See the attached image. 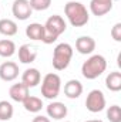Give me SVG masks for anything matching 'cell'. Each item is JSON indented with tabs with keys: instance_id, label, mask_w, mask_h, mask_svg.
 <instances>
[{
	"instance_id": "cell-1",
	"label": "cell",
	"mask_w": 121,
	"mask_h": 122,
	"mask_svg": "<svg viewBox=\"0 0 121 122\" xmlns=\"http://www.w3.org/2000/svg\"><path fill=\"white\" fill-rule=\"evenodd\" d=\"M64 14L73 27H83L90 20L87 7L80 1H68L64 6Z\"/></svg>"
},
{
	"instance_id": "cell-2",
	"label": "cell",
	"mask_w": 121,
	"mask_h": 122,
	"mask_svg": "<svg viewBox=\"0 0 121 122\" xmlns=\"http://www.w3.org/2000/svg\"><path fill=\"white\" fill-rule=\"evenodd\" d=\"M43 26H44V38H43L44 44H53L67 29L64 19L59 14L50 16Z\"/></svg>"
},
{
	"instance_id": "cell-3",
	"label": "cell",
	"mask_w": 121,
	"mask_h": 122,
	"mask_svg": "<svg viewBox=\"0 0 121 122\" xmlns=\"http://www.w3.org/2000/svg\"><path fill=\"white\" fill-rule=\"evenodd\" d=\"M107 70V60L101 54H94L81 65V74L87 80H95L98 78L104 71Z\"/></svg>"
},
{
	"instance_id": "cell-4",
	"label": "cell",
	"mask_w": 121,
	"mask_h": 122,
	"mask_svg": "<svg viewBox=\"0 0 121 122\" xmlns=\"http://www.w3.org/2000/svg\"><path fill=\"white\" fill-rule=\"evenodd\" d=\"M73 58V47L68 43H60L53 51V67L57 71H63L68 67Z\"/></svg>"
},
{
	"instance_id": "cell-5",
	"label": "cell",
	"mask_w": 121,
	"mask_h": 122,
	"mask_svg": "<svg viewBox=\"0 0 121 122\" xmlns=\"http://www.w3.org/2000/svg\"><path fill=\"white\" fill-rule=\"evenodd\" d=\"M61 90V78L56 72H49L41 81V95L47 99H56Z\"/></svg>"
},
{
	"instance_id": "cell-6",
	"label": "cell",
	"mask_w": 121,
	"mask_h": 122,
	"mask_svg": "<svg viewBox=\"0 0 121 122\" xmlns=\"http://www.w3.org/2000/svg\"><path fill=\"white\" fill-rule=\"evenodd\" d=\"M86 108L93 114L101 112L105 108V97H104L103 91L93 90L88 92V95L86 98Z\"/></svg>"
},
{
	"instance_id": "cell-7",
	"label": "cell",
	"mask_w": 121,
	"mask_h": 122,
	"mask_svg": "<svg viewBox=\"0 0 121 122\" xmlns=\"http://www.w3.org/2000/svg\"><path fill=\"white\" fill-rule=\"evenodd\" d=\"M11 13L17 20H27L33 13L29 0H14L11 6Z\"/></svg>"
},
{
	"instance_id": "cell-8",
	"label": "cell",
	"mask_w": 121,
	"mask_h": 122,
	"mask_svg": "<svg viewBox=\"0 0 121 122\" xmlns=\"http://www.w3.org/2000/svg\"><path fill=\"white\" fill-rule=\"evenodd\" d=\"M19 77V65L13 61H6L0 65V78L6 82L14 81Z\"/></svg>"
},
{
	"instance_id": "cell-9",
	"label": "cell",
	"mask_w": 121,
	"mask_h": 122,
	"mask_svg": "<svg viewBox=\"0 0 121 122\" xmlns=\"http://www.w3.org/2000/svg\"><path fill=\"white\" fill-rule=\"evenodd\" d=\"M46 111H47L49 118H53V119H56V121L64 119V118L67 117V112H68V111H67V107H66L63 102H59V101L50 102V104L47 105Z\"/></svg>"
},
{
	"instance_id": "cell-10",
	"label": "cell",
	"mask_w": 121,
	"mask_h": 122,
	"mask_svg": "<svg viewBox=\"0 0 121 122\" xmlns=\"http://www.w3.org/2000/svg\"><path fill=\"white\" fill-rule=\"evenodd\" d=\"M113 9V0H91L90 1V11L97 16H105L107 13H110Z\"/></svg>"
},
{
	"instance_id": "cell-11",
	"label": "cell",
	"mask_w": 121,
	"mask_h": 122,
	"mask_svg": "<svg viewBox=\"0 0 121 122\" xmlns=\"http://www.w3.org/2000/svg\"><path fill=\"white\" fill-rule=\"evenodd\" d=\"M76 50L80 54H91L95 50V40L90 36H81L76 40Z\"/></svg>"
},
{
	"instance_id": "cell-12",
	"label": "cell",
	"mask_w": 121,
	"mask_h": 122,
	"mask_svg": "<svg viewBox=\"0 0 121 122\" xmlns=\"http://www.w3.org/2000/svg\"><path fill=\"white\" fill-rule=\"evenodd\" d=\"M29 90H30V88H29L27 85H24L23 82L13 84V85L10 87V90H9V95H10V98H11L13 101H16V102H23V101L30 95Z\"/></svg>"
},
{
	"instance_id": "cell-13",
	"label": "cell",
	"mask_w": 121,
	"mask_h": 122,
	"mask_svg": "<svg viewBox=\"0 0 121 122\" xmlns=\"http://www.w3.org/2000/svg\"><path fill=\"white\" fill-rule=\"evenodd\" d=\"M41 81V74L37 68H27L23 75H22V82L24 85H27L29 88H34L40 84Z\"/></svg>"
},
{
	"instance_id": "cell-14",
	"label": "cell",
	"mask_w": 121,
	"mask_h": 122,
	"mask_svg": "<svg viewBox=\"0 0 121 122\" xmlns=\"http://www.w3.org/2000/svg\"><path fill=\"white\" fill-rule=\"evenodd\" d=\"M37 57V50L30 44H23L19 47V61L23 64H31Z\"/></svg>"
},
{
	"instance_id": "cell-15",
	"label": "cell",
	"mask_w": 121,
	"mask_h": 122,
	"mask_svg": "<svg viewBox=\"0 0 121 122\" xmlns=\"http://www.w3.org/2000/svg\"><path fill=\"white\" fill-rule=\"evenodd\" d=\"M83 94V84L78 80H70L64 85V95L70 99H76Z\"/></svg>"
},
{
	"instance_id": "cell-16",
	"label": "cell",
	"mask_w": 121,
	"mask_h": 122,
	"mask_svg": "<svg viewBox=\"0 0 121 122\" xmlns=\"http://www.w3.org/2000/svg\"><path fill=\"white\" fill-rule=\"evenodd\" d=\"M26 36L34 41H43L44 38V26L40 23H31L26 27Z\"/></svg>"
},
{
	"instance_id": "cell-17",
	"label": "cell",
	"mask_w": 121,
	"mask_h": 122,
	"mask_svg": "<svg viewBox=\"0 0 121 122\" xmlns=\"http://www.w3.org/2000/svg\"><path fill=\"white\" fill-rule=\"evenodd\" d=\"M23 107L27 112H31V114H37L41 111L43 108V101L38 98V97H33V95H29L24 101H23Z\"/></svg>"
},
{
	"instance_id": "cell-18",
	"label": "cell",
	"mask_w": 121,
	"mask_h": 122,
	"mask_svg": "<svg viewBox=\"0 0 121 122\" xmlns=\"http://www.w3.org/2000/svg\"><path fill=\"white\" fill-rule=\"evenodd\" d=\"M105 87L113 92H118L121 90V72L113 71L105 78Z\"/></svg>"
},
{
	"instance_id": "cell-19",
	"label": "cell",
	"mask_w": 121,
	"mask_h": 122,
	"mask_svg": "<svg viewBox=\"0 0 121 122\" xmlns=\"http://www.w3.org/2000/svg\"><path fill=\"white\" fill-rule=\"evenodd\" d=\"M17 23L10 20V19H0V34L3 36H7V37H11V36H16L17 34Z\"/></svg>"
},
{
	"instance_id": "cell-20",
	"label": "cell",
	"mask_w": 121,
	"mask_h": 122,
	"mask_svg": "<svg viewBox=\"0 0 121 122\" xmlns=\"http://www.w3.org/2000/svg\"><path fill=\"white\" fill-rule=\"evenodd\" d=\"M16 54V44L14 41L9 40V38H3L0 40V57H11Z\"/></svg>"
},
{
	"instance_id": "cell-21",
	"label": "cell",
	"mask_w": 121,
	"mask_h": 122,
	"mask_svg": "<svg viewBox=\"0 0 121 122\" xmlns=\"http://www.w3.org/2000/svg\"><path fill=\"white\" fill-rule=\"evenodd\" d=\"M14 114V108L9 101H0V121H10Z\"/></svg>"
},
{
	"instance_id": "cell-22",
	"label": "cell",
	"mask_w": 121,
	"mask_h": 122,
	"mask_svg": "<svg viewBox=\"0 0 121 122\" xmlns=\"http://www.w3.org/2000/svg\"><path fill=\"white\" fill-rule=\"evenodd\" d=\"M107 118L110 122H121V108L118 105H111L107 109Z\"/></svg>"
},
{
	"instance_id": "cell-23",
	"label": "cell",
	"mask_w": 121,
	"mask_h": 122,
	"mask_svg": "<svg viewBox=\"0 0 121 122\" xmlns=\"http://www.w3.org/2000/svg\"><path fill=\"white\" fill-rule=\"evenodd\" d=\"M33 10L37 11H44L51 6V0H29Z\"/></svg>"
},
{
	"instance_id": "cell-24",
	"label": "cell",
	"mask_w": 121,
	"mask_h": 122,
	"mask_svg": "<svg viewBox=\"0 0 121 122\" xmlns=\"http://www.w3.org/2000/svg\"><path fill=\"white\" fill-rule=\"evenodd\" d=\"M111 37L114 38V41L120 43L121 41V23H116L111 29Z\"/></svg>"
},
{
	"instance_id": "cell-25",
	"label": "cell",
	"mask_w": 121,
	"mask_h": 122,
	"mask_svg": "<svg viewBox=\"0 0 121 122\" xmlns=\"http://www.w3.org/2000/svg\"><path fill=\"white\" fill-rule=\"evenodd\" d=\"M31 122H50V119L44 115H37V117H34V119Z\"/></svg>"
},
{
	"instance_id": "cell-26",
	"label": "cell",
	"mask_w": 121,
	"mask_h": 122,
	"mask_svg": "<svg viewBox=\"0 0 121 122\" xmlns=\"http://www.w3.org/2000/svg\"><path fill=\"white\" fill-rule=\"evenodd\" d=\"M84 122H104L101 119H88V121H84Z\"/></svg>"
},
{
	"instance_id": "cell-27",
	"label": "cell",
	"mask_w": 121,
	"mask_h": 122,
	"mask_svg": "<svg viewBox=\"0 0 121 122\" xmlns=\"http://www.w3.org/2000/svg\"><path fill=\"white\" fill-rule=\"evenodd\" d=\"M64 122H70V121H64Z\"/></svg>"
}]
</instances>
